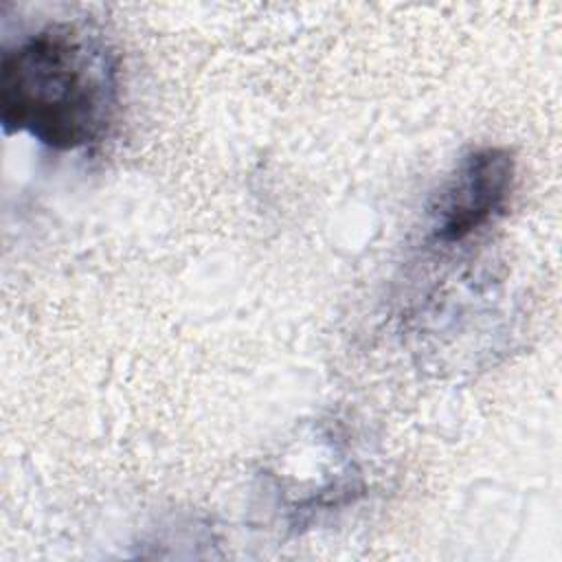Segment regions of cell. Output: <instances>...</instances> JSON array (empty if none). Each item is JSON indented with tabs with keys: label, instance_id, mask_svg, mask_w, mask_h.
Masks as SVG:
<instances>
[{
	"label": "cell",
	"instance_id": "6da1fadb",
	"mask_svg": "<svg viewBox=\"0 0 562 562\" xmlns=\"http://www.w3.org/2000/svg\"><path fill=\"white\" fill-rule=\"evenodd\" d=\"M119 110V61L108 40L81 22H53L0 57V125L50 149L101 143Z\"/></svg>",
	"mask_w": 562,
	"mask_h": 562
},
{
	"label": "cell",
	"instance_id": "7a4b0ae2",
	"mask_svg": "<svg viewBox=\"0 0 562 562\" xmlns=\"http://www.w3.org/2000/svg\"><path fill=\"white\" fill-rule=\"evenodd\" d=\"M514 178L516 160L509 149L487 145L468 151L430 211L432 239L454 244L490 224L505 211Z\"/></svg>",
	"mask_w": 562,
	"mask_h": 562
}]
</instances>
